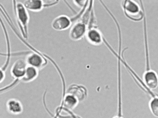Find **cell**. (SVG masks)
Returning a JSON list of instances; mask_svg holds the SVG:
<instances>
[{"mask_svg": "<svg viewBox=\"0 0 158 118\" xmlns=\"http://www.w3.org/2000/svg\"><path fill=\"white\" fill-rule=\"evenodd\" d=\"M112 118H123V117H122L121 116H114Z\"/></svg>", "mask_w": 158, "mask_h": 118, "instance_id": "obj_17", "label": "cell"}, {"mask_svg": "<svg viewBox=\"0 0 158 118\" xmlns=\"http://www.w3.org/2000/svg\"><path fill=\"white\" fill-rule=\"evenodd\" d=\"M39 70L27 65L25 74L21 80L24 82H29L35 79L38 75Z\"/></svg>", "mask_w": 158, "mask_h": 118, "instance_id": "obj_12", "label": "cell"}, {"mask_svg": "<svg viewBox=\"0 0 158 118\" xmlns=\"http://www.w3.org/2000/svg\"><path fill=\"white\" fill-rule=\"evenodd\" d=\"M142 78L144 84L150 90L155 89L158 87V75L153 70L150 69H146Z\"/></svg>", "mask_w": 158, "mask_h": 118, "instance_id": "obj_7", "label": "cell"}, {"mask_svg": "<svg viewBox=\"0 0 158 118\" xmlns=\"http://www.w3.org/2000/svg\"><path fill=\"white\" fill-rule=\"evenodd\" d=\"M72 21L65 15H60L54 18L52 22L51 26L54 30L61 31L67 30L72 24Z\"/></svg>", "mask_w": 158, "mask_h": 118, "instance_id": "obj_6", "label": "cell"}, {"mask_svg": "<svg viewBox=\"0 0 158 118\" xmlns=\"http://www.w3.org/2000/svg\"><path fill=\"white\" fill-rule=\"evenodd\" d=\"M27 65L33 66L39 70L43 69L47 64V61L36 52H31L26 56L25 59Z\"/></svg>", "mask_w": 158, "mask_h": 118, "instance_id": "obj_5", "label": "cell"}, {"mask_svg": "<svg viewBox=\"0 0 158 118\" xmlns=\"http://www.w3.org/2000/svg\"><path fill=\"white\" fill-rule=\"evenodd\" d=\"M79 102L74 96L66 93L63 100V106L67 109L71 110L77 106Z\"/></svg>", "mask_w": 158, "mask_h": 118, "instance_id": "obj_13", "label": "cell"}, {"mask_svg": "<svg viewBox=\"0 0 158 118\" xmlns=\"http://www.w3.org/2000/svg\"><path fill=\"white\" fill-rule=\"evenodd\" d=\"M27 10L33 12H39L45 8L44 1L27 0L23 3Z\"/></svg>", "mask_w": 158, "mask_h": 118, "instance_id": "obj_11", "label": "cell"}, {"mask_svg": "<svg viewBox=\"0 0 158 118\" xmlns=\"http://www.w3.org/2000/svg\"><path fill=\"white\" fill-rule=\"evenodd\" d=\"M87 25L81 21L75 22L71 27L69 33L70 39L77 41L85 37L87 30Z\"/></svg>", "mask_w": 158, "mask_h": 118, "instance_id": "obj_3", "label": "cell"}, {"mask_svg": "<svg viewBox=\"0 0 158 118\" xmlns=\"http://www.w3.org/2000/svg\"><path fill=\"white\" fill-rule=\"evenodd\" d=\"M3 71H2L1 70H0V82H1L2 81H3V79H4V77L5 76V74Z\"/></svg>", "mask_w": 158, "mask_h": 118, "instance_id": "obj_16", "label": "cell"}, {"mask_svg": "<svg viewBox=\"0 0 158 118\" xmlns=\"http://www.w3.org/2000/svg\"><path fill=\"white\" fill-rule=\"evenodd\" d=\"M27 65L25 60L18 59L12 65L10 69L11 75L14 78L20 79L23 77Z\"/></svg>", "mask_w": 158, "mask_h": 118, "instance_id": "obj_9", "label": "cell"}, {"mask_svg": "<svg viewBox=\"0 0 158 118\" xmlns=\"http://www.w3.org/2000/svg\"><path fill=\"white\" fill-rule=\"evenodd\" d=\"M148 106L153 115L158 118V97L153 96L149 102Z\"/></svg>", "mask_w": 158, "mask_h": 118, "instance_id": "obj_14", "label": "cell"}, {"mask_svg": "<svg viewBox=\"0 0 158 118\" xmlns=\"http://www.w3.org/2000/svg\"><path fill=\"white\" fill-rule=\"evenodd\" d=\"M74 4L79 8H83L88 3V1H73Z\"/></svg>", "mask_w": 158, "mask_h": 118, "instance_id": "obj_15", "label": "cell"}, {"mask_svg": "<svg viewBox=\"0 0 158 118\" xmlns=\"http://www.w3.org/2000/svg\"><path fill=\"white\" fill-rule=\"evenodd\" d=\"M85 37L90 44L95 46H99L104 42V37L98 26L87 29Z\"/></svg>", "mask_w": 158, "mask_h": 118, "instance_id": "obj_4", "label": "cell"}, {"mask_svg": "<svg viewBox=\"0 0 158 118\" xmlns=\"http://www.w3.org/2000/svg\"><path fill=\"white\" fill-rule=\"evenodd\" d=\"M6 107L8 111L14 115L19 114L23 111V106L20 101L15 98L9 99L6 103Z\"/></svg>", "mask_w": 158, "mask_h": 118, "instance_id": "obj_10", "label": "cell"}, {"mask_svg": "<svg viewBox=\"0 0 158 118\" xmlns=\"http://www.w3.org/2000/svg\"><path fill=\"white\" fill-rule=\"evenodd\" d=\"M66 93L74 96L79 101L85 100L87 96V90L84 86L77 84L71 85L67 90Z\"/></svg>", "mask_w": 158, "mask_h": 118, "instance_id": "obj_8", "label": "cell"}, {"mask_svg": "<svg viewBox=\"0 0 158 118\" xmlns=\"http://www.w3.org/2000/svg\"><path fill=\"white\" fill-rule=\"evenodd\" d=\"M139 4L132 0L122 1L121 5L125 15L128 18L134 21H139L143 19L145 16L143 6L141 1Z\"/></svg>", "mask_w": 158, "mask_h": 118, "instance_id": "obj_2", "label": "cell"}, {"mask_svg": "<svg viewBox=\"0 0 158 118\" xmlns=\"http://www.w3.org/2000/svg\"><path fill=\"white\" fill-rule=\"evenodd\" d=\"M13 10L15 18L22 37L27 40L28 38V24L30 16L27 10L23 3L13 1Z\"/></svg>", "mask_w": 158, "mask_h": 118, "instance_id": "obj_1", "label": "cell"}]
</instances>
